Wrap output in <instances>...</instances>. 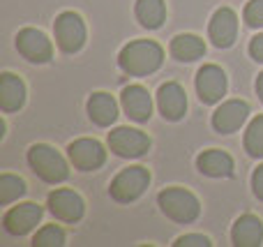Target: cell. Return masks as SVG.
<instances>
[{"label": "cell", "mask_w": 263, "mask_h": 247, "mask_svg": "<svg viewBox=\"0 0 263 247\" xmlns=\"http://www.w3.org/2000/svg\"><path fill=\"white\" fill-rule=\"evenodd\" d=\"M210 40H213V44L217 46V49H227V46L233 44V40H236V32H238V16L233 9L229 7H222L217 9V12L213 14V18H210Z\"/></svg>", "instance_id": "11"}, {"label": "cell", "mask_w": 263, "mask_h": 247, "mask_svg": "<svg viewBox=\"0 0 263 247\" xmlns=\"http://www.w3.org/2000/svg\"><path fill=\"white\" fill-rule=\"evenodd\" d=\"M256 92H259V97L263 100V74H259V79H256Z\"/></svg>", "instance_id": "29"}, {"label": "cell", "mask_w": 263, "mask_h": 247, "mask_svg": "<svg viewBox=\"0 0 263 247\" xmlns=\"http://www.w3.org/2000/svg\"><path fill=\"white\" fill-rule=\"evenodd\" d=\"M157 203L164 211V215L171 217L173 222H180V224L194 222L201 213L199 199L182 187H168V189H164V192H159Z\"/></svg>", "instance_id": "2"}, {"label": "cell", "mask_w": 263, "mask_h": 247, "mask_svg": "<svg viewBox=\"0 0 263 247\" xmlns=\"http://www.w3.org/2000/svg\"><path fill=\"white\" fill-rule=\"evenodd\" d=\"M32 245H37V247H60V245H65V231L55 224H49V226H44V229L37 231Z\"/></svg>", "instance_id": "24"}, {"label": "cell", "mask_w": 263, "mask_h": 247, "mask_svg": "<svg viewBox=\"0 0 263 247\" xmlns=\"http://www.w3.org/2000/svg\"><path fill=\"white\" fill-rule=\"evenodd\" d=\"M252 189H254V194L263 201V164L252 174Z\"/></svg>", "instance_id": "27"}, {"label": "cell", "mask_w": 263, "mask_h": 247, "mask_svg": "<svg viewBox=\"0 0 263 247\" xmlns=\"http://www.w3.org/2000/svg\"><path fill=\"white\" fill-rule=\"evenodd\" d=\"M157 106L166 120H180L187 111V95L180 83L176 81L164 83L157 92Z\"/></svg>", "instance_id": "12"}, {"label": "cell", "mask_w": 263, "mask_h": 247, "mask_svg": "<svg viewBox=\"0 0 263 247\" xmlns=\"http://www.w3.org/2000/svg\"><path fill=\"white\" fill-rule=\"evenodd\" d=\"M123 100V109L134 123H145L150 118V111H153V102L150 95L143 86H127L120 95Z\"/></svg>", "instance_id": "15"}, {"label": "cell", "mask_w": 263, "mask_h": 247, "mask_svg": "<svg viewBox=\"0 0 263 247\" xmlns=\"http://www.w3.org/2000/svg\"><path fill=\"white\" fill-rule=\"evenodd\" d=\"M16 49L23 58H28L30 63H46L51 60V42L46 40L44 32L35 30V28H23L16 35Z\"/></svg>", "instance_id": "7"}, {"label": "cell", "mask_w": 263, "mask_h": 247, "mask_svg": "<svg viewBox=\"0 0 263 247\" xmlns=\"http://www.w3.org/2000/svg\"><path fill=\"white\" fill-rule=\"evenodd\" d=\"M247 116H250L247 102H240V100L224 102V104L213 113V127L222 134H231L245 123Z\"/></svg>", "instance_id": "13"}, {"label": "cell", "mask_w": 263, "mask_h": 247, "mask_svg": "<svg viewBox=\"0 0 263 247\" xmlns=\"http://www.w3.org/2000/svg\"><path fill=\"white\" fill-rule=\"evenodd\" d=\"M250 53L254 60H259V63H263V32L261 35H256L254 40H252L250 44Z\"/></svg>", "instance_id": "28"}, {"label": "cell", "mask_w": 263, "mask_h": 247, "mask_svg": "<svg viewBox=\"0 0 263 247\" xmlns=\"http://www.w3.org/2000/svg\"><path fill=\"white\" fill-rule=\"evenodd\" d=\"M28 162H30L32 171H35L42 180H46V183H51V185L63 183L69 176L67 162L63 160V155H60L58 150H53L51 146H46V143L32 146L30 150H28Z\"/></svg>", "instance_id": "3"}, {"label": "cell", "mask_w": 263, "mask_h": 247, "mask_svg": "<svg viewBox=\"0 0 263 247\" xmlns=\"http://www.w3.org/2000/svg\"><path fill=\"white\" fill-rule=\"evenodd\" d=\"M26 192V183H23L21 178H16V176H0V203H12L16 201L21 194Z\"/></svg>", "instance_id": "23"}, {"label": "cell", "mask_w": 263, "mask_h": 247, "mask_svg": "<svg viewBox=\"0 0 263 247\" xmlns=\"http://www.w3.org/2000/svg\"><path fill=\"white\" fill-rule=\"evenodd\" d=\"M231 240L236 247H259L263 240V224L256 215H242L231 229Z\"/></svg>", "instance_id": "16"}, {"label": "cell", "mask_w": 263, "mask_h": 247, "mask_svg": "<svg viewBox=\"0 0 263 247\" xmlns=\"http://www.w3.org/2000/svg\"><path fill=\"white\" fill-rule=\"evenodd\" d=\"M88 113H90L92 123L100 127H109L111 123H116L118 118V104L109 92H95L88 100Z\"/></svg>", "instance_id": "18"}, {"label": "cell", "mask_w": 263, "mask_h": 247, "mask_svg": "<svg viewBox=\"0 0 263 247\" xmlns=\"http://www.w3.org/2000/svg\"><path fill=\"white\" fill-rule=\"evenodd\" d=\"M49 211L60 222H79L83 217V199L72 189H55L49 194Z\"/></svg>", "instance_id": "9"}, {"label": "cell", "mask_w": 263, "mask_h": 247, "mask_svg": "<svg viewBox=\"0 0 263 247\" xmlns=\"http://www.w3.org/2000/svg\"><path fill=\"white\" fill-rule=\"evenodd\" d=\"M171 53H173V58H178V60H196V58H201V55L205 53V44H203V40L201 37H196V35H178L176 40L171 42Z\"/></svg>", "instance_id": "20"}, {"label": "cell", "mask_w": 263, "mask_h": 247, "mask_svg": "<svg viewBox=\"0 0 263 247\" xmlns=\"http://www.w3.org/2000/svg\"><path fill=\"white\" fill-rule=\"evenodd\" d=\"M42 220V208L37 203H21L14 206L12 211L5 215V229L12 236H23L30 229H35V224Z\"/></svg>", "instance_id": "14"}, {"label": "cell", "mask_w": 263, "mask_h": 247, "mask_svg": "<svg viewBox=\"0 0 263 247\" xmlns=\"http://www.w3.org/2000/svg\"><path fill=\"white\" fill-rule=\"evenodd\" d=\"M69 160L77 169L81 171H92V169H100L106 160V153L102 148L100 141H92V139H79L69 146Z\"/></svg>", "instance_id": "10"}, {"label": "cell", "mask_w": 263, "mask_h": 247, "mask_svg": "<svg viewBox=\"0 0 263 247\" xmlns=\"http://www.w3.org/2000/svg\"><path fill=\"white\" fill-rule=\"evenodd\" d=\"M245 150L252 157H263V116H256L245 132Z\"/></svg>", "instance_id": "22"}, {"label": "cell", "mask_w": 263, "mask_h": 247, "mask_svg": "<svg viewBox=\"0 0 263 247\" xmlns=\"http://www.w3.org/2000/svg\"><path fill=\"white\" fill-rule=\"evenodd\" d=\"M245 21L250 28H263V0H250L247 3Z\"/></svg>", "instance_id": "25"}, {"label": "cell", "mask_w": 263, "mask_h": 247, "mask_svg": "<svg viewBox=\"0 0 263 247\" xmlns=\"http://www.w3.org/2000/svg\"><path fill=\"white\" fill-rule=\"evenodd\" d=\"M55 30V40L58 46L65 53H77L79 49L86 42V26H83V18L74 12H63L53 23Z\"/></svg>", "instance_id": "5"}, {"label": "cell", "mask_w": 263, "mask_h": 247, "mask_svg": "<svg viewBox=\"0 0 263 247\" xmlns=\"http://www.w3.org/2000/svg\"><path fill=\"white\" fill-rule=\"evenodd\" d=\"M227 90V74L217 65H203L196 74V92L203 104H215Z\"/></svg>", "instance_id": "8"}, {"label": "cell", "mask_w": 263, "mask_h": 247, "mask_svg": "<svg viewBox=\"0 0 263 247\" xmlns=\"http://www.w3.org/2000/svg\"><path fill=\"white\" fill-rule=\"evenodd\" d=\"M164 51L153 40H136L129 42L118 55V65L129 77H148L155 69L162 67Z\"/></svg>", "instance_id": "1"}, {"label": "cell", "mask_w": 263, "mask_h": 247, "mask_svg": "<svg viewBox=\"0 0 263 247\" xmlns=\"http://www.w3.org/2000/svg\"><path fill=\"white\" fill-rule=\"evenodd\" d=\"M109 146L111 150L118 157H141L148 153L150 148V139L145 137L141 129H132V127H116L109 134Z\"/></svg>", "instance_id": "6"}, {"label": "cell", "mask_w": 263, "mask_h": 247, "mask_svg": "<svg viewBox=\"0 0 263 247\" xmlns=\"http://www.w3.org/2000/svg\"><path fill=\"white\" fill-rule=\"evenodd\" d=\"M148 183H150L148 169H143V166H129V169L120 171L116 176V180L111 183V197L120 203L136 201L145 192Z\"/></svg>", "instance_id": "4"}, {"label": "cell", "mask_w": 263, "mask_h": 247, "mask_svg": "<svg viewBox=\"0 0 263 247\" xmlns=\"http://www.w3.org/2000/svg\"><path fill=\"white\" fill-rule=\"evenodd\" d=\"M199 171L210 178H224V176L233 174V160L231 155H227L224 150H205L196 160Z\"/></svg>", "instance_id": "19"}, {"label": "cell", "mask_w": 263, "mask_h": 247, "mask_svg": "<svg viewBox=\"0 0 263 247\" xmlns=\"http://www.w3.org/2000/svg\"><path fill=\"white\" fill-rule=\"evenodd\" d=\"M136 18L145 28H159L166 18L164 0H136Z\"/></svg>", "instance_id": "21"}, {"label": "cell", "mask_w": 263, "mask_h": 247, "mask_svg": "<svg viewBox=\"0 0 263 247\" xmlns=\"http://www.w3.org/2000/svg\"><path fill=\"white\" fill-rule=\"evenodd\" d=\"M26 102V86L18 77L5 72L0 77V106H3L5 113H12V111H18Z\"/></svg>", "instance_id": "17"}, {"label": "cell", "mask_w": 263, "mask_h": 247, "mask_svg": "<svg viewBox=\"0 0 263 247\" xmlns=\"http://www.w3.org/2000/svg\"><path fill=\"white\" fill-rule=\"evenodd\" d=\"M176 247H210V240L199 234H187L176 240Z\"/></svg>", "instance_id": "26"}]
</instances>
